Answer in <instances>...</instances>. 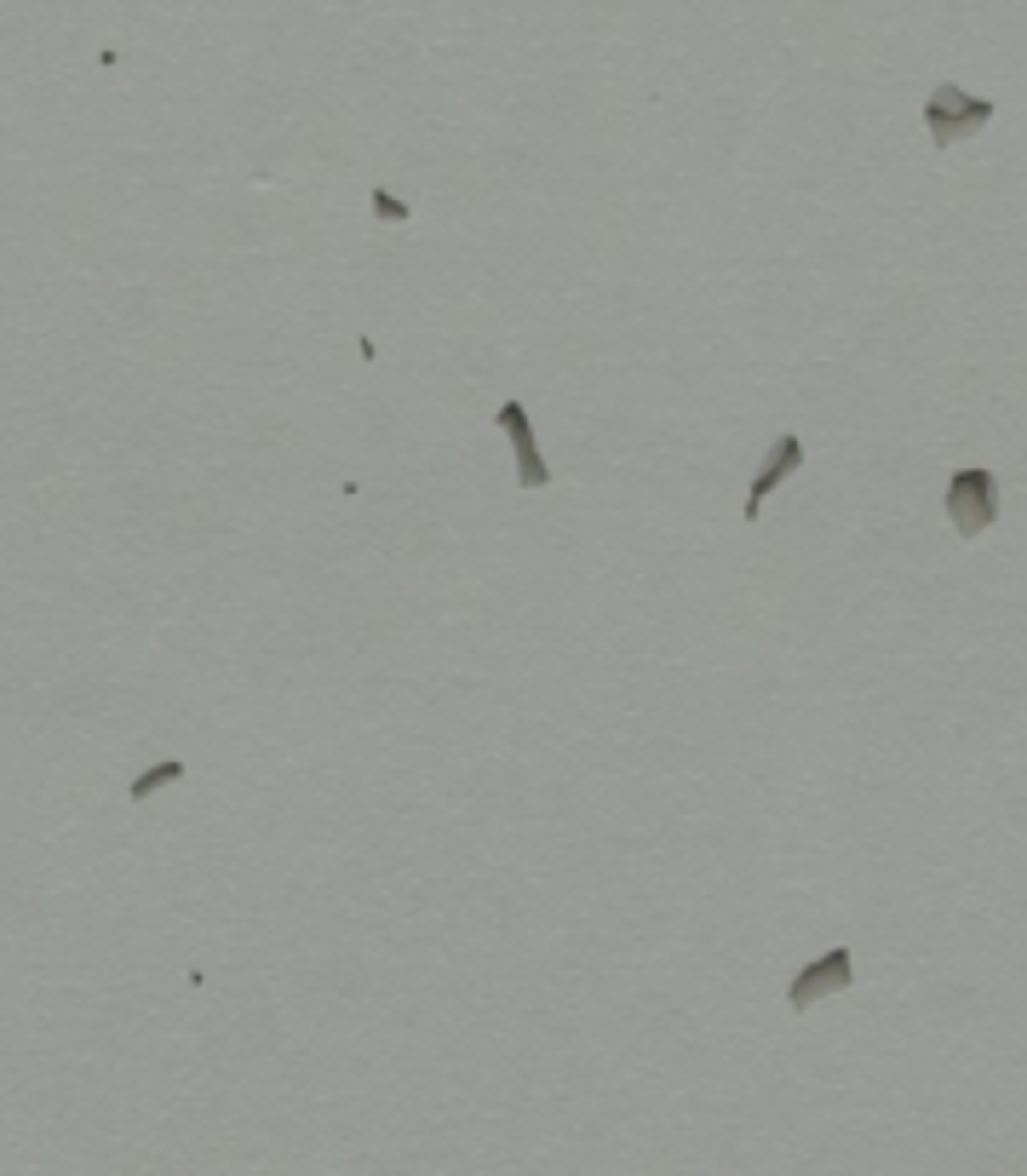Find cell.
Listing matches in <instances>:
<instances>
[{
    "instance_id": "1",
    "label": "cell",
    "mask_w": 1027,
    "mask_h": 1176,
    "mask_svg": "<svg viewBox=\"0 0 1027 1176\" xmlns=\"http://www.w3.org/2000/svg\"><path fill=\"white\" fill-rule=\"evenodd\" d=\"M941 511H947V522H953L959 540L987 534V528L999 522V482H993V470H982V466L953 470V476H947V494H941Z\"/></svg>"
},
{
    "instance_id": "2",
    "label": "cell",
    "mask_w": 1027,
    "mask_h": 1176,
    "mask_svg": "<svg viewBox=\"0 0 1027 1176\" xmlns=\"http://www.w3.org/2000/svg\"><path fill=\"white\" fill-rule=\"evenodd\" d=\"M993 120V98L982 93H964L959 81H941L930 98H924V126H930V144H959V138H976L982 126Z\"/></svg>"
},
{
    "instance_id": "3",
    "label": "cell",
    "mask_w": 1027,
    "mask_h": 1176,
    "mask_svg": "<svg viewBox=\"0 0 1027 1176\" xmlns=\"http://www.w3.org/2000/svg\"><path fill=\"white\" fill-rule=\"evenodd\" d=\"M850 987H855V952H850V947H826V952H815L798 976H793L787 1004H793V1010H809L815 999H832V993H850Z\"/></svg>"
},
{
    "instance_id": "4",
    "label": "cell",
    "mask_w": 1027,
    "mask_h": 1176,
    "mask_svg": "<svg viewBox=\"0 0 1027 1176\" xmlns=\"http://www.w3.org/2000/svg\"><path fill=\"white\" fill-rule=\"evenodd\" d=\"M494 425L511 437V454H517V488H528V494L546 488V482H552V466H546V454H540V437H534L528 408H523V402H500Z\"/></svg>"
},
{
    "instance_id": "5",
    "label": "cell",
    "mask_w": 1027,
    "mask_h": 1176,
    "mask_svg": "<svg viewBox=\"0 0 1027 1176\" xmlns=\"http://www.w3.org/2000/svg\"><path fill=\"white\" fill-rule=\"evenodd\" d=\"M803 460H809L803 437H793V431H787V437H775V448L764 454V466L752 470V488H746V522H758V517H764V499H770V494H775V488H781V482L803 466Z\"/></svg>"
},
{
    "instance_id": "6",
    "label": "cell",
    "mask_w": 1027,
    "mask_h": 1176,
    "mask_svg": "<svg viewBox=\"0 0 1027 1176\" xmlns=\"http://www.w3.org/2000/svg\"><path fill=\"white\" fill-rule=\"evenodd\" d=\"M184 775H190V769H184L178 758H167V763H149V769H144V775H138V781L126 787V804H149V798H155L161 787H178Z\"/></svg>"
},
{
    "instance_id": "7",
    "label": "cell",
    "mask_w": 1027,
    "mask_h": 1176,
    "mask_svg": "<svg viewBox=\"0 0 1027 1176\" xmlns=\"http://www.w3.org/2000/svg\"><path fill=\"white\" fill-rule=\"evenodd\" d=\"M367 207H373V219H379V225H408V219H414V207H408V201H402V196H391V190H385V184H373V196H367Z\"/></svg>"
}]
</instances>
